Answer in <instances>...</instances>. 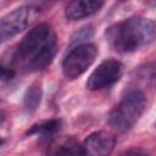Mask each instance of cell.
Listing matches in <instances>:
<instances>
[{"label":"cell","instance_id":"1","mask_svg":"<svg viewBox=\"0 0 156 156\" xmlns=\"http://www.w3.org/2000/svg\"><path fill=\"white\" fill-rule=\"evenodd\" d=\"M57 52V38L46 23L32 28L12 52L9 66L21 72H37L46 68Z\"/></svg>","mask_w":156,"mask_h":156},{"label":"cell","instance_id":"2","mask_svg":"<svg viewBox=\"0 0 156 156\" xmlns=\"http://www.w3.org/2000/svg\"><path fill=\"white\" fill-rule=\"evenodd\" d=\"M105 35L115 51L129 54L156 41V21L133 16L110 26Z\"/></svg>","mask_w":156,"mask_h":156},{"label":"cell","instance_id":"3","mask_svg":"<svg viewBox=\"0 0 156 156\" xmlns=\"http://www.w3.org/2000/svg\"><path fill=\"white\" fill-rule=\"evenodd\" d=\"M145 107L146 96L144 91L139 88L129 89L110 112L108 123L118 132H127L138 122Z\"/></svg>","mask_w":156,"mask_h":156},{"label":"cell","instance_id":"4","mask_svg":"<svg viewBox=\"0 0 156 156\" xmlns=\"http://www.w3.org/2000/svg\"><path fill=\"white\" fill-rule=\"evenodd\" d=\"M98 49L94 44L83 43L74 45L62 60V72L67 79L80 77L95 61Z\"/></svg>","mask_w":156,"mask_h":156},{"label":"cell","instance_id":"5","mask_svg":"<svg viewBox=\"0 0 156 156\" xmlns=\"http://www.w3.org/2000/svg\"><path fill=\"white\" fill-rule=\"evenodd\" d=\"M39 15V9L32 5H24L2 16L0 21V38L1 41L13 38L30 26Z\"/></svg>","mask_w":156,"mask_h":156},{"label":"cell","instance_id":"6","mask_svg":"<svg viewBox=\"0 0 156 156\" xmlns=\"http://www.w3.org/2000/svg\"><path fill=\"white\" fill-rule=\"evenodd\" d=\"M123 73V65L115 58L104 60L88 77L87 89L91 91L102 90L116 84Z\"/></svg>","mask_w":156,"mask_h":156},{"label":"cell","instance_id":"7","mask_svg":"<svg viewBox=\"0 0 156 156\" xmlns=\"http://www.w3.org/2000/svg\"><path fill=\"white\" fill-rule=\"evenodd\" d=\"M85 155H110L116 145V136L107 130H98L89 134L82 143Z\"/></svg>","mask_w":156,"mask_h":156},{"label":"cell","instance_id":"8","mask_svg":"<svg viewBox=\"0 0 156 156\" xmlns=\"http://www.w3.org/2000/svg\"><path fill=\"white\" fill-rule=\"evenodd\" d=\"M105 0H71L65 9V17L68 21H80L98 13Z\"/></svg>","mask_w":156,"mask_h":156},{"label":"cell","instance_id":"9","mask_svg":"<svg viewBox=\"0 0 156 156\" xmlns=\"http://www.w3.org/2000/svg\"><path fill=\"white\" fill-rule=\"evenodd\" d=\"M48 152L55 155H85L83 145L73 136H67L57 143H51Z\"/></svg>","mask_w":156,"mask_h":156},{"label":"cell","instance_id":"10","mask_svg":"<svg viewBox=\"0 0 156 156\" xmlns=\"http://www.w3.org/2000/svg\"><path fill=\"white\" fill-rule=\"evenodd\" d=\"M41 96L43 88L40 82H34L27 88L23 96V110L27 115H33L38 110L41 102Z\"/></svg>","mask_w":156,"mask_h":156},{"label":"cell","instance_id":"11","mask_svg":"<svg viewBox=\"0 0 156 156\" xmlns=\"http://www.w3.org/2000/svg\"><path fill=\"white\" fill-rule=\"evenodd\" d=\"M60 127H61V121L60 119H56V118L46 119V121H43V122L33 124L27 130V134H29V135H39V136H41L44 139H49L52 135H55L56 132H58Z\"/></svg>","mask_w":156,"mask_h":156},{"label":"cell","instance_id":"12","mask_svg":"<svg viewBox=\"0 0 156 156\" xmlns=\"http://www.w3.org/2000/svg\"><path fill=\"white\" fill-rule=\"evenodd\" d=\"M134 74H135L134 78L136 80L155 88L156 87V61L147 62L139 66L134 71Z\"/></svg>","mask_w":156,"mask_h":156},{"label":"cell","instance_id":"13","mask_svg":"<svg viewBox=\"0 0 156 156\" xmlns=\"http://www.w3.org/2000/svg\"><path fill=\"white\" fill-rule=\"evenodd\" d=\"M16 72L17 71L15 68H12L11 66L5 65L2 62V65H1V82L2 83H6V82L12 80L15 78V76H16Z\"/></svg>","mask_w":156,"mask_h":156},{"label":"cell","instance_id":"14","mask_svg":"<svg viewBox=\"0 0 156 156\" xmlns=\"http://www.w3.org/2000/svg\"><path fill=\"white\" fill-rule=\"evenodd\" d=\"M144 2L149 7H156V0H144Z\"/></svg>","mask_w":156,"mask_h":156},{"label":"cell","instance_id":"15","mask_svg":"<svg viewBox=\"0 0 156 156\" xmlns=\"http://www.w3.org/2000/svg\"><path fill=\"white\" fill-rule=\"evenodd\" d=\"M124 154H146V151H143V150H127V151H124Z\"/></svg>","mask_w":156,"mask_h":156},{"label":"cell","instance_id":"16","mask_svg":"<svg viewBox=\"0 0 156 156\" xmlns=\"http://www.w3.org/2000/svg\"><path fill=\"white\" fill-rule=\"evenodd\" d=\"M57 1H60V0H40V2L44 4V5H52V4L57 2Z\"/></svg>","mask_w":156,"mask_h":156},{"label":"cell","instance_id":"17","mask_svg":"<svg viewBox=\"0 0 156 156\" xmlns=\"http://www.w3.org/2000/svg\"><path fill=\"white\" fill-rule=\"evenodd\" d=\"M119 1H127V0H119Z\"/></svg>","mask_w":156,"mask_h":156}]
</instances>
